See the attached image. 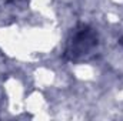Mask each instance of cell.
Wrapping results in <instances>:
<instances>
[{"label": "cell", "instance_id": "obj_2", "mask_svg": "<svg viewBox=\"0 0 123 121\" xmlns=\"http://www.w3.org/2000/svg\"><path fill=\"white\" fill-rule=\"evenodd\" d=\"M120 43H122V44H123V38H122V41H120Z\"/></svg>", "mask_w": 123, "mask_h": 121}, {"label": "cell", "instance_id": "obj_1", "mask_svg": "<svg viewBox=\"0 0 123 121\" xmlns=\"http://www.w3.org/2000/svg\"><path fill=\"white\" fill-rule=\"evenodd\" d=\"M96 47L97 34L87 26H79L69 38L66 57L70 60H80L83 57L90 56Z\"/></svg>", "mask_w": 123, "mask_h": 121}]
</instances>
